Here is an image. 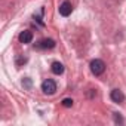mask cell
I'll return each instance as SVG.
<instances>
[{"instance_id": "1", "label": "cell", "mask_w": 126, "mask_h": 126, "mask_svg": "<svg viewBox=\"0 0 126 126\" xmlns=\"http://www.w3.org/2000/svg\"><path fill=\"white\" fill-rule=\"evenodd\" d=\"M91 71L95 74V76H101L104 71H105V64H104V61L101 59H94L91 62Z\"/></svg>"}, {"instance_id": "2", "label": "cell", "mask_w": 126, "mask_h": 126, "mask_svg": "<svg viewBox=\"0 0 126 126\" xmlns=\"http://www.w3.org/2000/svg\"><path fill=\"white\" fill-rule=\"evenodd\" d=\"M42 91H43L46 95H53V94L56 92V83H55L53 80L47 79V80H45V82L42 83Z\"/></svg>"}, {"instance_id": "3", "label": "cell", "mask_w": 126, "mask_h": 126, "mask_svg": "<svg viewBox=\"0 0 126 126\" xmlns=\"http://www.w3.org/2000/svg\"><path fill=\"white\" fill-rule=\"evenodd\" d=\"M73 12V6H71V3L70 2H62L61 3V6H59V14L62 15V16H68L70 14Z\"/></svg>"}, {"instance_id": "4", "label": "cell", "mask_w": 126, "mask_h": 126, "mask_svg": "<svg viewBox=\"0 0 126 126\" xmlns=\"http://www.w3.org/2000/svg\"><path fill=\"white\" fill-rule=\"evenodd\" d=\"M110 98H111V101H114V102H117V104H120V102L125 101V95H123V92L119 91V89H113L111 94H110Z\"/></svg>"}, {"instance_id": "5", "label": "cell", "mask_w": 126, "mask_h": 126, "mask_svg": "<svg viewBox=\"0 0 126 126\" xmlns=\"http://www.w3.org/2000/svg\"><path fill=\"white\" fill-rule=\"evenodd\" d=\"M31 40H33V33H31L30 30H24V31L19 34V42H21V43L27 45V43H31Z\"/></svg>"}, {"instance_id": "6", "label": "cell", "mask_w": 126, "mask_h": 126, "mask_svg": "<svg viewBox=\"0 0 126 126\" xmlns=\"http://www.w3.org/2000/svg\"><path fill=\"white\" fill-rule=\"evenodd\" d=\"M37 47H40V49H52V47H55V42L52 39H43L42 42H39Z\"/></svg>"}, {"instance_id": "7", "label": "cell", "mask_w": 126, "mask_h": 126, "mask_svg": "<svg viewBox=\"0 0 126 126\" xmlns=\"http://www.w3.org/2000/svg\"><path fill=\"white\" fill-rule=\"evenodd\" d=\"M50 70H52V73H53V74L59 76V74H62V73H64V65H62L61 62L55 61L53 64H52V67H50Z\"/></svg>"}, {"instance_id": "8", "label": "cell", "mask_w": 126, "mask_h": 126, "mask_svg": "<svg viewBox=\"0 0 126 126\" xmlns=\"http://www.w3.org/2000/svg\"><path fill=\"white\" fill-rule=\"evenodd\" d=\"M62 105H64V107H71L73 105V99H70V98H65V99H62Z\"/></svg>"}, {"instance_id": "9", "label": "cell", "mask_w": 126, "mask_h": 126, "mask_svg": "<svg viewBox=\"0 0 126 126\" xmlns=\"http://www.w3.org/2000/svg\"><path fill=\"white\" fill-rule=\"evenodd\" d=\"M22 85H24L25 88H31V82H30V79H24V82H22Z\"/></svg>"}, {"instance_id": "10", "label": "cell", "mask_w": 126, "mask_h": 126, "mask_svg": "<svg viewBox=\"0 0 126 126\" xmlns=\"http://www.w3.org/2000/svg\"><path fill=\"white\" fill-rule=\"evenodd\" d=\"M114 119H116V122H123V120H122V117H120V116H117V114L114 116Z\"/></svg>"}]
</instances>
